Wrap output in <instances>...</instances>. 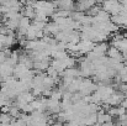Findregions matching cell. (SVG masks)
<instances>
[{"label": "cell", "mask_w": 127, "mask_h": 126, "mask_svg": "<svg viewBox=\"0 0 127 126\" xmlns=\"http://www.w3.org/2000/svg\"><path fill=\"white\" fill-rule=\"evenodd\" d=\"M30 69L27 67H25L22 63H17L15 67H14V71H12V76L16 78V79H20L21 77H24Z\"/></svg>", "instance_id": "cell-3"}, {"label": "cell", "mask_w": 127, "mask_h": 126, "mask_svg": "<svg viewBox=\"0 0 127 126\" xmlns=\"http://www.w3.org/2000/svg\"><path fill=\"white\" fill-rule=\"evenodd\" d=\"M95 43L93 41H89V40H80L78 42V52L82 54V56H86L89 52L93 51Z\"/></svg>", "instance_id": "cell-1"}, {"label": "cell", "mask_w": 127, "mask_h": 126, "mask_svg": "<svg viewBox=\"0 0 127 126\" xmlns=\"http://www.w3.org/2000/svg\"><path fill=\"white\" fill-rule=\"evenodd\" d=\"M99 126H115L114 123H104V124H100Z\"/></svg>", "instance_id": "cell-6"}, {"label": "cell", "mask_w": 127, "mask_h": 126, "mask_svg": "<svg viewBox=\"0 0 127 126\" xmlns=\"http://www.w3.org/2000/svg\"><path fill=\"white\" fill-rule=\"evenodd\" d=\"M70 1H75V0H70Z\"/></svg>", "instance_id": "cell-8"}, {"label": "cell", "mask_w": 127, "mask_h": 126, "mask_svg": "<svg viewBox=\"0 0 127 126\" xmlns=\"http://www.w3.org/2000/svg\"><path fill=\"white\" fill-rule=\"evenodd\" d=\"M120 105H121V106H124V108L127 110V98H124V100L121 101V104H120Z\"/></svg>", "instance_id": "cell-5"}, {"label": "cell", "mask_w": 127, "mask_h": 126, "mask_svg": "<svg viewBox=\"0 0 127 126\" xmlns=\"http://www.w3.org/2000/svg\"><path fill=\"white\" fill-rule=\"evenodd\" d=\"M125 36H126V37H127V32H126V34H125Z\"/></svg>", "instance_id": "cell-7"}, {"label": "cell", "mask_w": 127, "mask_h": 126, "mask_svg": "<svg viewBox=\"0 0 127 126\" xmlns=\"http://www.w3.org/2000/svg\"><path fill=\"white\" fill-rule=\"evenodd\" d=\"M14 119L7 113H0V124H10Z\"/></svg>", "instance_id": "cell-4"}, {"label": "cell", "mask_w": 127, "mask_h": 126, "mask_svg": "<svg viewBox=\"0 0 127 126\" xmlns=\"http://www.w3.org/2000/svg\"><path fill=\"white\" fill-rule=\"evenodd\" d=\"M106 56H107L109 58L115 59V61H119V62H122V61H124L122 53H121L117 48H115V47H112V46H109L107 52H106Z\"/></svg>", "instance_id": "cell-2"}]
</instances>
